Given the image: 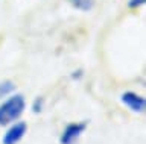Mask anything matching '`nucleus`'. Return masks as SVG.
I'll return each instance as SVG.
<instances>
[{"label": "nucleus", "mask_w": 146, "mask_h": 144, "mask_svg": "<svg viewBox=\"0 0 146 144\" xmlns=\"http://www.w3.org/2000/svg\"><path fill=\"white\" fill-rule=\"evenodd\" d=\"M26 109V99L20 93H12L0 103V126H9L17 121Z\"/></svg>", "instance_id": "1"}, {"label": "nucleus", "mask_w": 146, "mask_h": 144, "mask_svg": "<svg viewBox=\"0 0 146 144\" xmlns=\"http://www.w3.org/2000/svg\"><path fill=\"white\" fill-rule=\"evenodd\" d=\"M87 126H88V121L85 120L68 123L59 135V144H75L81 138V135L85 132Z\"/></svg>", "instance_id": "2"}, {"label": "nucleus", "mask_w": 146, "mask_h": 144, "mask_svg": "<svg viewBox=\"0 0 146 144\" xmlns=\"http://www.w3.org/2000/svg\"><path fill=\"white\" fill-rule=\"evenodd\" d=\"M27 133V123L26 121H14L9 124L6 132L3 133L2 144H18L23 137Z\"/></svg>", "instance_id": "3"}, {"label": "nucleus", "mask_w": 146, "mask_h": 144, "mask_svg": "<svg viewBox=\"0 0 146 144\" xmlns=\"http://www.w3.org/2000/svg\"><path fill=\"white\" fill-rule=\"evenodd\" d=\"M120 102L125 105L129 111L143 114L146 109V99L141 94H137L135 91H125L120 94Z\"/></svg>", "instance_id": "4"}, {"label": "nucleus", "mask_w": 146, "mask_h": 144, "mask_svg": "<svg viewBox=\"0 0 146 144\" xmlns=\"http://www.w3.org/2000/svg\"><path fill=\"white\" fill-rule=\"evenodd\" d=\"M70 5L78 11L82 12H88L96 6V0H67Z\"/></svg>", "instance_id": "5"}, {"label": "nucleus", "mask_w": 146, "mask_h": 144, "mask_svg": "<svg viewBox=\"0 0 146 144\" xmlns=\"http://www.w3.org/2000/svg\"><path fill=\"white\" fill-rule=\"evenodd\" d=\"M15 82H12L11 79H5L0 80V100L6 99L8 96H11L12 93H15Z\"/></svg>", "instance_id": "6"}, {"label": "nucleus", "mask_w": 146, "mask_h": 144, "mask_svg": "<svg viewBox=\"0 0 146 144\" xmlns=\"http://www.w3.org/2000/svg\"><path fill=\"white\" fill-rule=\"evenodd\" d=\"M44 103H46V99L43 96H36L34 100H32V105H31L32 112H34V114H40V112L44 109Z\"/></svg>", "instance_id": "7"}, {"label": "nucleus", "mask_w": 146, "mask_h": 144, "mask_svg": "<svg viewBox=\"0 0 146 144\" xmlns=\"http://www.w3.org/2000/svg\"><path fill=\"white\" fill-rule=\"evenodd\" d=\"M146 3V0H128V8L129 9H139Z\"/></svg>", "instance_id": "8"}, {"label": "nucleus", "mask_w": 146, "mask_h": 144, "mask_svg": "<svg viewBox=\"0 0 146 144\" xmlns=\"http://www.w3.org/2000/svg\"><path fill=\"white\" fill-rule=\"evenodd\" d=\"M70 78H72V80H81L82 78H84V70H82V68H78V70H75V71H72V73H70Z\"/></svg>", "instance_id": "9"}]
</instances>
